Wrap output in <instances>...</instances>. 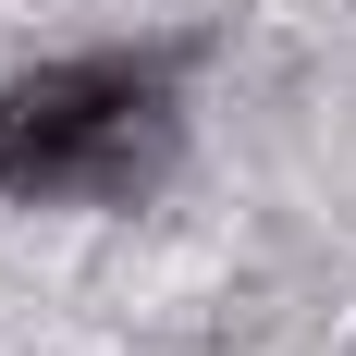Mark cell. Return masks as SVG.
Listing matches in <instances>:
<instances>
[{
    "label": "cell",
    "instance_id": "obj_1",
    "mask_svg": "<svg viewBox=\"0 0 356 356\" xmlns=\"http://www.w3.org/2000/svg\"><path fill=\"white\" fill-rule=\"evenodd\" d=\"M172 160V62L86 49L0 86V197L25 209H123Z\"/></svg>",
    "mask_w": 356,
    "mask_h": 356
}]
</instances>
